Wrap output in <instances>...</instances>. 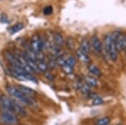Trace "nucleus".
I'll return each mask as SVG.
<instances>
[{
    "label": "nucleus",
    "instance_id": "1",
    "mask_svg": "<svg viewBox=\"0 0 126 125\" xmlns=\"http://www.w3.org/2000/svg\"><path fill=\"white\" fill-rule=\"evenodd\" d=\"M6 91H7L8 94H9L13 99L21 102V103L25 107L26 106L30 107V108H34L37 107V103H36L34 98L24 96V94L18 89L17 86L8 85L6 86Z\"/></svg>",
    "mask_w": 126,
    "mask_h": 125
},
{
    "label": "nucleus",
    "instance_id": "2",
    "mask_svg": "<svg viewBox=\"0 0 126 125\" xmlns=\"http://www.w3.org/2000/svg\"><path fill=\"white\" fill-rule=\"evenodd\" d=\"M0 124L2 125H17L19 124V118L14 112L2 111L0 112Z\"/></svg>",
    "mask_w": 126,
    "mask_h": 125
},
{
    "label": "nucleus",
    "instance_id": "3",
    "mask_svg": "<svg viewBox=\"0 0 126 125\" xmlns=\"http://www.w3.org/2000/svg\"><path fill=\"white\" fill-rule=\"evenodd\" d=\"M30 48L34 53L43 51V50L45 49V40L39 35L35 34L32 36L31 40H30Z\"/></svg>",
    "mask_w": 126,
    "mask_h": 125
},
{
    "label": "nucleus",
    "instance_id": "4",
    "mask_svg": "<svg viewBox=\"0 0 126 125\" xmlns=\"http://www.w3.org/2000/svg\"><path fill=\"white\" fill-rule=\"evenodd\" d=\"M12 107H13V112L15 114L20 117L27 116V112L25 109V106L23 105L21 102H18L12 98Z\"/></svg>",
    "mask_w": 126,
    "mask_h": 125
},
{
    "label": "nucleus",
    "instance_id": "5",
    "mask_svg": "<svg viewBox=\"0 0 126 125\" xmlns=\"http://www.w3.org/2000/svg\"><path fill=\"white\" fill-rule=\"evenodd\" d=\"M0 108L2 111L4 112H13V107H12V98L6 95L1 96L0 101Z\"/></svg>",
    "mask_w": 126,
    "mask_h": 125
},
{
    "label": "nucleus",
    "instance_id": "6",
    "mask_svg": "<svg viewBox=\"0 0 126 125\" xmlns=\"http://www.w3.org/2000/svg\"><path fill=\"white\" fill-rule=\"evenodd\" d=\"M90 44H91V46H92L93 50H95V52H97V53H101V52H102L103 44L97 36H96V35L93 36L92 39H91Z\"/></svg>",
    "mask_w": 126,
    "mask_h": 125
},
{
    "label": "nucleus",
    "instance_id": "7",
    "mask_svg": "<svg viewBox=\"0 0 126 125\" xmlns=\"http://www.w3.org/2000/svg\"><path fill=\"white\" fill-rule=\"evenodd\" d=\"M17 87L24 96L29 97H33V98H34V97L36 96V92L32 89V88L23 86V85H18Z\"/></svg>",
    "mask_w": 126,
    "mask_h": 125
},
{
    "label": "nucleus",
    "instance_id": "8",
    "mask_svg": "<svg viewBox=\"0 0 126 125\" xmlns=\"http://www.w3.org/2000/svg\"><path fill=\"white\" fill-rule=\"evenodd\" d=\"M4 56H5L6 60L9 62L11 66H21L19 62V60H18L17 56H15V53H12V52H10V51H6L4 53Z\"/></svg>",
    "mask_w": 126,
    "mask_h": 125
},
{
    "label": "nucleus",
    "instance_id": "9",
    "mask_svg": "<svg viewBox=\"0 0 126 125\" xmlns=\"http://www.w3.org/2000/svg\"><path fill=\"white\" fill-rule=\"evenodd\" d=\"M84 83L89 87H97L98 86V81L93 76H84Z\"/></svg>",
    "mask_w": 126,
    "mask_h": 125
},
{
    "label": "nucleus",
    "instance_id": "10",
    "mask_svg": "<svg viewBox=\"0 0 126 125\" xmlns=\"http://www.w3.org/2000/svg\"><path fill=\"white\" fill-rule=\"evenodd\" d=\"M80 48H81V50H82L84 53H86L88 55V53L90 52L91 50V44H90V41L87 39V38H83L81 41V44H80Z\"/></svg>",
    "mask_w": 126,
    "mask_h": 125
},
{
    "label": "nucleus",
    "instance_id": "11",
    "mask_svg": "<svg viewBox=\"0 0 126 125\" xmlns=\"http://www.w3.org/2000/svg\"><path fill=\"white\" fill-rule=\"evenodd\" d=\"M87 69H88V71L90 72V74H92V76H100L102 75L101 70L98 68V66H97L94 64H89L87 66Z\"/></svg>",
    "mask_w": 126,
    "mask_h": 125
},
{
    "label": "nucleus",
    "instance_id": "12",
    "mask_svg": "<svg viewBox=\"0 0 126 125\" xmlns=\"http://www.w3.org/2000/svg\"><path fill=\"white\" fill-rule=\"evenodd\" d=\"M53 45L61 47L64 45V39L62 35L59 33H54L53 34Z\"/></svg>",
    "mask_w": 126,
    "mask_h": 125
},
{
    "label": "nucleus",
    "instance_id": "13",
    "mask_svg": "<svg viewBox=\"0 0 126 125\" xmlns=\"http://www.w3.org/2000/svg\"><path fill=\"white\" fill-rule=\"evenodd\" d=\"M76 55L78 56V59L80 60L81 61L84 62V63H89V61H90V58H89L88 55L86 53H84L82 50H78L76 51Z\"/></svg>",
    "mask_w": 126,
    "mask_h": 125
},
{
    "label": "nucleus",
    "instance_id": "14",
    "mask_svg": "<svg viewBox=\"0 0 126 125\" xmlns=\"http://www.w3.org/2000/svg\"><path fill=\"white\" fill-rule=\"evenodd\" d=\"M37 66L39 69L40 73H45L46 71H47L49 67L47 62H46L45 60H37Z\"/></svg>",
    "mask_w": 126,
    "mask_h": 125
},
{
    "label": "nucleus",
    "instance_id": "15",
    "mask_svg": "<svg viewBox=\"0 0 126 125\" xmlns=\"http://www.w3.org/2000/svg\"><path fill=\"white\" fill-rule=\"evenodd\" d=\"M111 118L109 117H101L96 121L95 125H109Z\"/></svg>",
    "mask_w": 126,
    "mask_h": 125
},
{
    "label": "nucleus",
    "instance_id": "16",
    "mask_svg": "<svg viewBox=\"0 0 126 125\" xmlns=\"http://www.w3.org/2000/svg\"><path fill=\"white\" fill-rule=\"evenodd\" d=\"M24 29V25L22 23H18L16 24V25H15L14 26H12L11 28L9 29V31L11 34H15L17 33V32L20 31L21 29Z\"/></svg>",
    "mask_w": 126,
    "mask_h": 125
},
{
    "label": "nucleus",
    "instance_id": "17",
    "mask_svg": "<svg viewBox=\"0 0 126 125\" xmlns=\"http://www.w3.org/2000/svg\"><path fill=\"white\" fill-rule=\"evenodd\" d=\"M104 102V100L102 97H99V96H96L93 98L92 101V104L93 106H99V105H102Z\"/></svg>",
    "mask_w": 126,
    "mask_h": 125
},
{
    "label": "nucleus",
    "instance_id": "18",
    "mask_svg": "<svg viewBox=\"0 0 126 125\" xmlns=\"http://www.w3.org/2000/svg\"><path fill=\"white\" fill-rule=\"evenodd\" d=\"M47 64H48V67L50 68V69H51V70L56 69V68L58 66L56 58L53 57V56H52L51 58H50V60H49V61H48Z\"/></svg>",
    "mask_w": 126,
    "mask_h": 125
},
{
    "label": "nucleus",
    "instance_id": "19",
    "mask_svg": "<svg viewBox=\"0 0 126 125\" xmlns=\"http://www.w3.org/2000/svg\"><path fill=\"white\" fill-rule=\"evenodd\" d=\"M63 71L65 72L66 74H67V75H70V74H72L73 72V67H72L71 66L67 65V64H64L62 66Z\"/></svg>",
    "mask_w": 126,
    "mask_h": 125
},
{
    "label": "nucleus",
    "instance_id": "20",
    "mask_svg": "<svg viewBox=\"0 0 126 125\" xmlns=\"http://www.w3.org/2000/svg\"><path fill=\"white\" fill-rule=\"evenodd\" d=\"M77 63V60H76V58L72 56H70L68 58H66V64L69 66H71L72 67H74L75 65Z\"/></svg>",
    "mask_w": 126,
    "mask_h": 125
},
{
    "label": "nucleus",
    "instance_id": "21",
    "mask_svg": "<svg viewBox=\"0 0 126 125\" xmlns=\"http://www.w3.org/2000/svg\"><path fill=\"white\" fill-rule=\"evenodd\" d=\"M44 75H45V76L46 77V79L49 80V81H53V80H54V76H53V75H52V74L50 73V72L49 71V70H47V71L45 72Z\"/></svg>",
    "mask_w": 126,
    "mask_h": 125
},
{
    "label": "nucleus",
    "instance_id": "22",
    "mask_svg": "<svg viewBox=\"0 0 126 125\" xmlns=\"http://www.w3.org/2000/svg\"><path fill=\"white\" fill-rule=\"evenodd\" d=\"M73 44H74V41L72 40V39H71V38H68L67 40H66V46H67L69 49H72Z\"/></svg>",
    "mask_w": 126,
    "mask_h": 125
},
{
    "label": "nucleus",
    "instance_id": "23",
    "mask_svg": "<svg viewBox=\"0 0 126 125\" xmlns=\"http://www.w3.org/2000/svg\"><path fill=\"white\" fill-rule=\"evenodd\" d=\"M45 14H50L52 13V7L51 6H47L46 9H44Z\"/></svg>",
    "mask_w": 126,
    "mask_h": 125
},
{
    "label": "nucleus",
    "instance_id": "24",
    "mask_svg": "<svg viewBox=\"0 0 126 125\" xmlns=\"http://www.w3.org/2000/svg\"><path fill=\"white\" fill-rule=\"evenodd\" d=\"M115 125H123V124H115Z\"/></svg>",
    "mask_w": 126,
    "mask_h": 125
},
{
    "label": "nucleus",
    "instance_id": "25",
    "mask_svg": "<svg viewBox=\"0 0 126 125\" xmlns=\"http://www.w3.org/2000/svg\"><path fill=\"white\" fill-rule=\"evenodd\" d=\"M125 54H126V48H125Z\"/></svg>",
    "mask_w": 126,
    "mask_h": 125
},
{
    "label": "nucleus",
    "instance_id": "26",
    "mask_svg": "<svg viewBox=\"0 0 126 125\" xmlns=\"http://www.w3.org/2000/svg\"><path fill=\"white\" fill-rule=\"evenodd\" d=\"M0 101H1V96H0Z\"/></svg>",
    "mask_w": 126,
    "mask_h": 125
},
{
    "label": "nucleus",
    "instance_id": "27",
    "mask_svg": "<svg viewBox=\"0 0 126 125\" xmlns=\"http://www.w3.org/2000/svg\"><path fill=\"white\" fill-rule=\"evenodd\" d=\"M26 125H27V124H26Z\"/></svg>",
    "mask_w": 126,
    "mask_h": 125
}]
</instances>
